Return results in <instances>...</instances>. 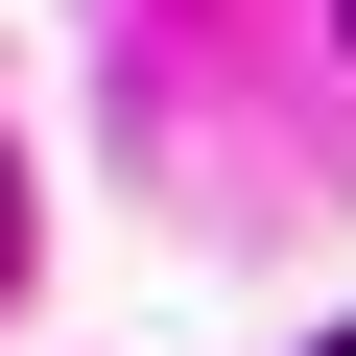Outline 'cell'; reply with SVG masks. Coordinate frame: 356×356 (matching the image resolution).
<instances>
[{"mask_svg":"<svg viewBox=\"0 0 356 356\" xmlns=\"http://www.w3.org/2000/svg\"><path fill=\"white\" fill-rule=\"evenodd\" d=\"M0 285H24V166H0Z\"/></svg>","mask_w":356,"mask_h":356,"instance_id":"obj_1","label":"cell"},{"mask_svg":"<svg viewBox=\"0 0 356 356\" xmlns=\"http://www.w3.org/2000/svg\"><path fill=\"white\" fill-rule=\"evenodd\" d=\"M332 24H356V0H332Z\"/></svg>","mask_w":356,"mask_h":356,"instance_id":"obj_2","label":"cell"},{"mask_svg":"<svg viewBox=\"0 0 356 356\" xmlns=\"http://www.w3.org/2000/svg\"><path fill=\"white\" fill-rule=\"evenodd\" d=\"M332 356H356V332H332Z\"/></svg>","mask_w":356,"mask_h":356,"instance_id":"obj_3","label":"cell"}]
</instances>
